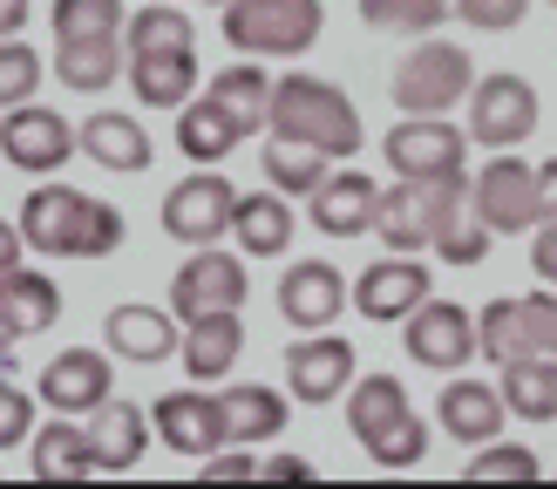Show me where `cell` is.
Returning <instances> with one entry per match:
<instances>
[{
  "label": "cell",
  "instance_id": "bcb514c9",
  "mask_svg": "<svg viewBox=\"0 0 557 489\" xmlns=\"http://www.w3.org/2000/svg\"><path fill=\"white\" fill-rule=\"evenodd\" d=\"M531 272L544 286H557V217H544L537 225V244H531Z\"/></svg>",
  "mask_w": 557,
  "mask_h": 489
},
{
  "label": "cell",
  "instance_id": "7402d4cb",
  "mask_svg": "<svg viewBox=\"0 0 557 489\" xmlns=\"http://www.w3.org/2000/svg\"><path fill=\"white\" fill-rule=\"evenodd\" d=\"M306 204H313V231H320V238H368V231H374L381 184L360 177V171H341V177L326 171V184H320Z\"/></svg>",
  "mask_w": 557,
  "mask_h": 489
},
{
  "label": "cell",
  "instance_id": "2e32d148",
  "mask_svg": "<svg viewBox=\"0 0 557 489\" xmlns=\"http://www.w3.org/2000/svg\"><path fill=\"white\" fill-rule=\"evenodd\" d=\"M429 292H435V272L422 259H414V252H387V259H374L354 279V313L374 319V326H395V319H408L414 306H422Z\"/></svg>",
  "mask_w": 557,
  "mask_h": 489
},
{
  "label": "cell",
  "instance_id": "1f68e13d",
  "mask_svg": "<svg viewBox=\"0 0 557 489\" xmlns=\"http://www.w3.org/2000/svg\"><path fill=\"white\" fill-rule=\"evenodd\" d=\"M374 238L395 244V252H422V244H429V184L395 177V190H381V204H374Z\"/></svg>",
  "mask_w": 557,
  "mask_h": 489
},
{
  "label": "cell",
  "instance_id": "9a60e30c",
  "mask_svg": "<svg viewBox=\"0 0 557 489\" xmlns=\"http://www.w3.org/2000/svg\"><path fill=\"white\" fill-rule=\"evenodd\" d=\"M150 428L163 435V449L205 462V455L225 449V401L205 394V380H198V388H171V394L150 401Z\"/></svg>",
  "mask_w": 557,
  "mask_h": 489
},
{
  "label": "cell",
  "instance_id": "603a6c76",
  "mask_svg": "<svg viewBox=\"0 0 557 489\" xmlns=\"http://www.w3.org/2000/svg\"><path fill=\"white\" fill-rule=\"evenodd\" d=\"M75 136H82V156L102 163V171H123V177H144L150 156H157L150 129L136 116H123V109H96L89 123H75Z\"/></svg>",
  "mask_w": 557,
  "mask_h": 489
},
{
  "label": "cell",
  "instance_id": "5bb4252c",
  "mask_svg": "<svg viewBox=\"0 0 557 489\" xmlns=\"http://www.w3.org/2000/svg\"><path fill=\"white\" fill-rule=\"evenodd\" d=\"M354 374H360L354 347H347L341 334H326V326L286 347V394H293L299 408H326V401H341V394L354 388Z\"/></svg>",
  "mask_w": 557,
  "mask_h": 489
},
{
  "label": "cell",
  "instance_id": "4316f807",
  "mask_svg": "<svg viewBox=\"0 0 557 489\" xmlns=\"http://www.w3.org/2000/svg\"><path fill=\"white\" fill-rule=\"evenodd\" d=\"M293 231H299V217L278 190H245L238 211H232V238H238L245 259H286Z\"/></svg>",
  "mask_w": 557,
  "mask_h": 489
},
{
  "label": "cell",
  "instance_id": "ab89813d",
  "mask_svg": "<svg viewBox=\"0 0 557 489\" xmlns=\"http://www.w3.org/2000/svg\"><path fill=\"white\" fill-rule=\"evenodd\" d=\"M41 75H48V62H41V48H35V41H21V35H8V41H0V109H14V102H35Z\"/></svg>",
  "mask_w": 557,
  "mask_h": 489
},
{
  "label": "cell",
  "instance_id": "681fc988",
  "mask_svg": "<svg viewBox=\"0 0 557 489\" xmlns=\"http://www.w3.org/2000/svg\"><path fill=\"white\" fill-rule=\"evenodd\" d=\"M27 8H35V0H0V41L27 27Z\"/></svg>",
  "mask_w": 557,
  "mask_h": 489
},
{
  "label": "cell",
  "instance_id": "816d5d0a",
  "mask_svg": "<svg viewBox=\"0 0 557 489\" xmlns=\"http://www.w3.org/2000/svg\"><path fill=\"white\" fill-rule=\"evenodd\" d=\"M14 340H21V334H14V326H8V319H0V374H8V367H14Z\"/></svg>",
  "mask_w": 557,
  "mask_h": 489
},
{
  "label": "cell",
  "instance_id": "f907efd6",
  "mask_svg": "<svg viewBox=\"0 0 557 489\" xmlns=\"http://www.w3.org/2000/svg\"><path fill=\"white\" fill-rule=\"evenodd\" d=\"M537 190H544V217H557V156L537 163Z\"/></svg>",
  "mask_w": 557,
  "mask_h": 489
},
{
  "label": "cell",
  "instance_id": "7dc6e473",
  "mask_svg": "<svg viewBox=\"0 0 557 489\" xmlns=\"http://www.w3.org/2000/svg\"><path fill=\"white\" fill-rule=\"evenodd\" d=\"M21 259H27V238H21V225L14 217H0V286L21 272Z\"/></svg>",
  "mask_w": 557,
  "mask_h": 489
},
{
  "label": "cell",
  "instance_id": "d6986e66",
  "mask_svg": "<svg viewBox=\"0 0 557 489\" xmlns=\"http://www.w3.org/2000/svg\"><path fill=\"white\" fill-rule=\"evenodd\" d=\"M504 388H490V380H469V374H442V394H435V422L449 442H469L483 449L504 435Z\"/></svg>",
  "mask_w": 557,
  "mask_h": 489
},
{
  "label": "cell",
  "instance_id": "3957f363",
  "mask_svg": "<svg viewBox=\"0 0 557 489\" xmlns=\"http://www.w3.org/2000/svg\"><path fill=\"white\" fill-rule=\"evenodd\" d=\"M272 136H293V143H313L326 156H354L368 143V129H360V109L341 82L326 75H278L272 82V116H265Z\"/></svg>",
  "mask_w": 557,
  "mask_h": 489
},
{
  "label": "cell",
  "instance_id": "60d3db41",
  "mask_svg": "<svg viewBox=\"0 0 557 489\" xmlns=\"http://www.w3.org/2000/svg\"><path fill=\"white\" fill-rule=\"evenodd\" d=\"M123 35V0H54V41Z\"/></svg>",
  "mask_w": 557,
  "mask_h": 489
},
{
  "label": "cell",
  "instance_id": "4fadbf2b",
  "mask_svg": "<svg viewBox=\"0 0 557 489\" xmlns=\"http://www.w3.org/2000/svg\"><path fill=\"white\" fill-rule=\"evenodd\" d=\"M245 292H252V272H245V259L218 252V244H198L177 279H171V313L177 319H198V313H225V306H245Z\"/></svg>",
  "mask_w": 557,
  "mask_h": 489
},
{
  "label": "cell",
  "instance_id": "74e56055",
  "mask_svg": "<svg viewBox=\"0 0 557 489\" xmlns=\"http://www.w3.org/2000/svg\"><path fill=\"white\" fill-rule=\"evenodd\" d=\"M360 21L381 27V35H435L449 21V0H360Z\"/></svg>",
  "mask_w": 557,
  "mask_h": 489
},
{
  "label": "cell",
  "instance_id": "83f0119b",
  "mask_svg": "<svg viewBox=\"0 0 557 489\" xmlns=\"http://www.w3.org/2000/svg\"><path fill=\"white\" fill-rule=\"evenodd\" d=\"M129 68V48H123V35H89V41H54V75L69 82L75 96H96V89H109Z\"/></svg>",
  "mask_w": 557,
  "mask_h": 489
},
{
  "label": "cell",
  "instance_id": "44dd1931",
  "mask_svg": "<svg viewBox=\"0 0 557 489\" xmlns=\"http://www.w3.org/2000/svg\"><path fill=\"white\" fill-rule=\"evenodd\" d=\"M102 347L136 361V367H157V361L177 353V313L171 306H129L123 299V306H109V319H102Z\"/></svg>",
  "mask_w": 557,
  "mask_h": 489
},
{
  "label": "cell",
  "instance_id": "4dcf8cb0",
  "mask_svg": "<svg viewBox=\"0 0 557 489\" xmlns=\"http://www.w3.org/2000/svg\"><path fill=\"white\" fill-rule=\"evenodd\" d=\"M35 476L41 482H82V476H96V449H89V422H48L35 428Z\"/></svg>",
  "mask_w": 557,
  "mask_h": 489
},
{
  "label": "cell",
  "instance_id": "ac0fdd59",
  "mask_svg": "<svg viewBox=\"0 0 557 489\" xmlns=\"http://www.w3.org/2000/svg\"><path fill=\"white\" fill-rule=\"evenodd\" d=\"M109 388H116V374H109V347H69L54 353V361L41 367V408H54V415H89V408L109 401Z\"/></svg>",
  "mask_w": 557,
  "mask_h": 489
},
{
  "label": "cell",
  "instance_id": "d590c367",
  "mask_svg": "<svg viewBox=\"0 0 557 489\" xmlns=\"http://www.w3.org/2000/svg\"><path fill=\"white\" fill-rule=\"evenodd\" d=\"M517 353H531V340H523V306L517 299H490V306L476 313V361L504 367V361H517Z\"/></svg>",
  "mask_w": 557,
  "mask_h": 489
},
{
  "label": "cell",
  "instance_id": "277c9868",
  "mask_svg": "<svg viewBox=\"0 0 557 489\" xmlns=\"http://www.w3.org/2000/svg\"><path fill=\"white\" fill-rule=\"evenodd\" d=\"M469 89H476L469 48L462 41H435V35H422L395 62V75H387V96H395L401 116H449L456 102H469Z\"/></svg>",
  "mask_w": 557,
  "mask_h": 489
},
{
  "label": "cell",
  "instance_id": "c3c4849f",
  "mask_svg": "<svg viewBox=\"0 0 557 489\" xmlns=\"http://www.w3.org/2000/svg\"><path fill=\"white\" fill-rule=\"evenodd\" d=\"M259 482H313V462H299V455H265V462H259Z\"/></svg>",
  "mask_w": 557,
  "mask_h": 489
},
{
  "label": "cell",
  "instance_id": "db71d44e",
  "mask_svg": "<svg viewBox=\"0 0 557 489\" xmlns=\"http://www.w3.org/2000/svg\"><path fill=\"white\" fill-rule=\"evenodd\" d=\"M550 8H557V0H550Z\"/></svg>",
  "mask_w": 557,
  "mask_h": 489
},
{
  "label": "cell",
  "instance_id": "5b68a950",
  "mask_svg": "<svg viewBox=\"0 0 557 489\" xmlns=\"http://www.w3.org/2000/svg\"><path fill=\"white\" fill-rule=\"evenodd\" d=\"M225 14V48L238 54H306L326 27L320 0H232Z\"/></svg>",
  "mask_w": 557,
  "mask_h": 489
},
{
  "label": "cell",
  "instance_id": "ee69618b",
  "mask_svg": "<svg viewBox=\"0 0 557 489\" xmlns=\"http://www.w3.org/2000/svg\"><path fill=\"white\" fill-rule=\"evenodd\" d=\"M523 340H531V353H557V286L544 292H523Z\"/></svg>",
  "mask_w": 557,
  "mask_h": 489
},
{
  "label": "cell",
  "instance_id": "484cf974",
  "mask_svg": "<svg viewBox=\"0 0 557 489\" xmlns=\"http://www.w3.org/2000/svg\"><path fill=\"white\" fill-rule=\"evenodd\" d=\"M177 353H184L190 380H225V374H232V361L245 353V319H238V306L184 319V340H177Z\"/></svg>",
  "mask_w": 557,
  "mask_h": 489
},
{
  "label": "cell",
  "instance_id": "ffe728a7",
  "mask_svg": "<svg viewBox=\"0 0 557 489\" xmlns=\"http://www.w3.org/2000/svg\"><path fill=\"white\" fill-rule=\"evenodd\" d=\"M129 96L144 102V109H177L205 89V68H198V48H144V54H129Z\"/></svg>",
  "mask_w": 557,
  "mask_h": 489
},
{
  "label": "cell",
  "instance_id": "f6af8a7d",
  "mask_svg": "<svg viewBox=\"0 0 557 489\" xmlns=\"http://www.w3.org/2000/svg\"><path fill=\"white\" fill-rule=\"evenodd\" d=\"M205 482H259V455H245V442H225L218 455H205Z\"/></svg>",
  "mask_w": 557,
  "mask_h": 489
},
{
  "label": "cell",
  "instance_id": "7c38bea8",
  "mask_svg": "<svg viewBox=\"0 0 557 489\" xmlns=\"http://www.w3.org/2000/svg\"><path fill=\"white\" fill-rule=\"evenodd\" d=\"M490 225L476 217V198H469V171L435 177L429 184V252L449 265H483L490 259Z\"/></svg>",
  "mask_w": 557,
  "mask_h": 489
},
{
  "label": "cell",
  "instance_id": "d4e9b609",
  "mask_svg": "<svg viewBox=\"0 0 557 489\" xmlns=\"http://www.w3.org/2000/svg\"><path fill=\"white\" fill-rule=\"evenodd\" d=\"M205 96L225 109V123L238 136H259L265 116H272V75L259 68V54H245V62H225L211 82H205Z\"/></svg>",
  "mask_w": 557,
  "mask_h": 489
},
{
  "label": "cell",
  "instance_id": "d6a6232c",
  "mask_svg": "<svg viewBox=\"0 0 557 489\" xmlns=\"http://www.w3.org/2000/svg\"><path fill=\"white\" fill-rule=\"evenodd\" d=\"M0 319L14 326L21 340H35V334H48L54 319H62V286L48 279V272H14L8 286H0Z\"/></svg>",
  "mask_w": 557,
  "mask_h": 489
},
{
  "label": "cell",
  "instance_id": "cb8c5ba5",
  "mask_svg": "<svg viewBox=\"0 0 557 489\" xmlns=\"http://www.w3.org/2000/svg\"><path fill=\"white\" fill-rule=\"evenodd\" d=\"M89 449H96V476H129L150 449V415L136 401L89 408Z\"/></svg>",
  "mask_w": 557,
  "mask_h": 489
},
{
  "label": "cell",
  "instance_id": "9c48e42d",
  "mask_svg": "<svg viewBox=\"0 0 557 489\" xmlns=\"http://www.w3.org/2000/svg\"><path fill=\"white\" fill-rule=\"evenodd\" d=\"M232 211H238V184L218 177L211 163H198L190 177H177L171 190H163V231H171L177 244H218L232 231Z\"/></svg>",
  "mask_w": 557,
  "mask_h": 489
},
{
  "label": "cell",
  "instance_id": "836d02e7",
  "mask_svg": "<svg viewBox=\"0 0 557 489\" xmlns=\"http://www.w3.org/2000/svg\"><path fill=\"white\" fill-rule=\"evenodd\" d=\"M238 143H245V136L225 123V109H218L211 96H190V102L177 109V150H184L190 163H225Z\"/></svg>",
  "mask_w": 557,
  "mask_h": 489
},
{
  "label": "cell",
  "instance_id": "f546056e",
  "mask_svg": "<svg viewBox=\"0 0 557 489\" xmlns=\"http://www.w3.org/2000/svg\"><path fill=\"white\" fill-rule=\"evenodd\" d=\"M504 374V408L523 422H557V353H517Z\"/></svg>",
  "mask_w": 557,
  "mask_h": 489
},
{
  "label": "cell",
  "instance_id": "52a82bcc",
  "mask_svg": "<svg viewBox=\"0 0 557 489\" xmlns=\"http://www.w3.org/2000/svg\"><path fill=\"white\" fill-rule=\"evenodd\" d=\"M537 136V89L510 68L496 75H476L469 89V143L483 150H523Z\"/></svg>",
  "mask_w": 557,
  "mask_h": 489
},
{
  "label": "cell",
  "instance_id": "b9f144b4",
  "mask_svg": "<svg viewBox=\"0 0 557 489\" xmlns=\"http://www.w3.org/2000/svg\"><path fill=\"white\" fill-rule=\"evenodd\" d=\"M35 408H41V394H27V388H14V380L0 374V449L35 442Z\"/></svg>",
  "mask_w": 557,
  "mask_h": 489
},
{
  "label": "cell",
  "instance_id": "6da1fadb",
  "mask_svg": "<svg viewBox=\"0 0 557 489\" xmlns=\"http://www.w3.org/2000/svg\"><path fill=\"white\" fill-rule=\"evenodd\" d=\"M21 238L41 259H109L129 244V225L109 198H89V190H69V184H41L21 204Z\"/></svg>",
  "mask_w": 557,
  "mask_h": 489
},
{
  "label": "cell",
  "instance_id": "7a4b0ae2",
  "mask_svg": "<svg viewBox=\"0 0 557 489\" xmlns=\"http://www.w3.org/2000/svg\"><path fill=\"white\" fill-rule=\"evenodd\" d=\"M347 428H354V442L368 449V462L387 476H401L429 455V422H422V408L408 401V388L395 374H354Z\"/></svg>",
  "mask_w": 557,
  "mask_h": 489
},
{
  "label": "cell",
  "instance_id": "f35d334b",
  "mask_svg": "<svg viewBox=\"0 0 557 489\" xmlns=\"http://www.w3.org/2000/svg\"><path fill=\"white\" fill-rule=\"evenodd\" d=\"M544 462L523 442H483L476 462H462V482H537Z\"/></svg>",
  "mask_w": 557,
  "mask_h": 489
},
{
  "label": "cell",
  "instance_id": "e0dca14e",
  "mask_svg": "<svg viewBox=\"0 0 557 489\" xmlns=\"http://www.w3.org/2000/svg\"><path fill=\"white\" fill-rule=\"evenodd\" d=\"M341 306H354V286L341 279V265H326V259L286 265V279H278V319L293 334H320V326L341 319Z\"/></svg>",
  "mask_w": 557,
  "mask_h": 489
},
{
  "label": "cell",
  "instance_id": "e575fe53",
  "mask_svg": "<svg viewBox=\"0 0 557 489\" xmlns=\"http://www.w3.org/2000/svg\"><path fill=\"white\" fill-rule=\"evenodd\" d=\"M259 163H265V184L286 190V198H313V190L326 184V150L293 143V136H272Z\"/></svg>",
  "mask_w": 557,
  "mask_h": 489
},
{
  "label": "cell",
  "instance_id": "8992f818",
  "mask_svg": "<svg viewBox=\"0 0 557 489\" xmlns=\"http://www.w3.org/2000/svg\"><path fill=\"white\" fill-rule=\"evenodd\" d=\"M469 198H476V217L496 238H517V231H537L544 225L537 163H523L517 150H490V163L469 177Z\"/></svg>",
  "mask_w": 557,
  "mask_h": 489
},
{
  "label": "cell",
  "instance_id": "f1b7e54d",
  "mask_svg": "<svg viewBox=\"0 0 557 489\" xmlns=\"http://www.w3.org/2000/svg\"><path fill=\"white\" fill-rule=\"evenodd\" d=\"M218 401H225V442H245V449L272 442V435L286 428V415H293L286 394L265 388V380H238V388H225Z\"/></svg>",
  "mask_w": 557,
  "mask_h": 489
},
{
  "label": "cell",
  "instance_id": "ba28073f",
  "mask_svg": "<svg viewBox=\"0 0 557 489\" xmlns=\"http://www.w3.org/2000/svg\"><path fill=\"white\" fill-rule=\"evenodd\" d=\"M381 156H387L395 177L435 184V177L469 171V129H456L449 116H401L395 129L381 136Z\"/></svg>",
  "mask_w": 557,
  "mask_h": 489
},
{
  "label": "cell",
  "instance_id": "8fae6325",
  "mask_svg": "<svg viewBox=\"0 0 557 489\" xmlns=\"http://www.w3.org/2000/svg\"><path fill=\"white\" fill-rule=\"evenodd\" d=\"M401 347H408V361L429 367V374H462L476 361V313L429 292L422 306L401 319Z\"/></svg>",
  "mask_w": 557,
  "mask_h": 489
},
{
  "label": "cell",
  "instance_id": "30bf717a",
  "mask_svg": "<svg viewBox=\"0 0 557 489\" xmlns=\"http://www.w3.org/2000/svg\"><path fill=\"white\" fill-rule=\"evenodd\" d=\"M75 150H82L75 123L54 116L48 102H14V109H0V156H8V171L54 177Z\"/></svg>",
  "mask_w": 557,
  "mask_h": 489
},
{
  "label": "cell",
  "instance_id": "8d00e7d4",
  "mask_svg": "<svg viewBox=\"0 0 557 489\" xmlns=\"http://www.w3.org/2000/svg\"><path fill=\"white\" fill-rule=\"evenodd\" d=\"M123 48L144 54V48H198V27H190L184 8H136L123 21Z\"/></svg>",
  "mask_w": 557,
  "mask_h": 489
},
{
  "label": "cell",
  "instance_id": "7bdbcfd3",
  "mask_svg": "<svg viewBox=\"0 0 557 489\" xmlns=\"http://www.w3.org/2000/svg\"><path fill=\"white\" fill-rule=\"evenodd\" d=\"M523 14H531V0H456V21L476 35H510L523 27Z\"/></svg>",
  "mask_w": 557,
  "mask_h": 489
},
{
  "label": "cell",
  "instance_id": "f5cc1de1",
  "mask_svg": "<svg viewBox=\"0 0 557 489\" xmlns=\"http://www.w3.org/2000/svg\"><path fill=\"white\" fill-rule=\"evenodd\" d=\"M205 8H232V0H205Z\"/></svg>",
  "mask_w": 557,
  "mask_h": 489
}]
</instances>
